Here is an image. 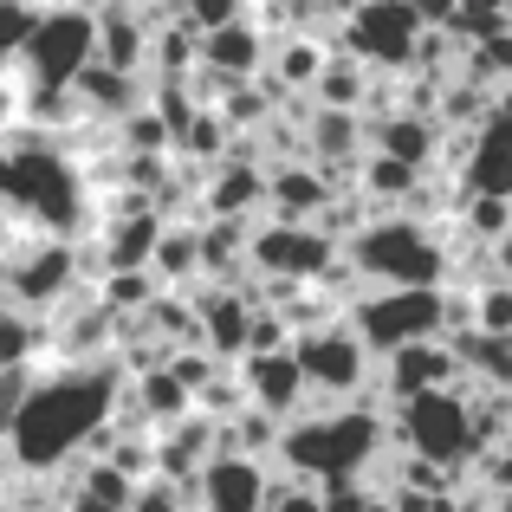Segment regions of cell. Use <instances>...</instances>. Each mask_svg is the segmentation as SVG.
Returning a JSON list of instances; mask_svg holds the SVG:
<instances>
[{
    "instance_id": "cell-3",
    "label": "cell",
    "mask_w": 512,
    "mask_h": 512,
    "mask_svg": "<svg viewBox=\"0 0 512 512\" xmlns=\"http://www.w3.org/2000/svg\"><path fill=\"white\" fill-rule=\"evenodd\" d=\"M91 59H98V13H85V7H52V13H39L33 46H26V72H33V85L72 91L78 72H85Z\"/></svg>"
},
{
    "instance_id": "cell-30",
    "label": "cell",
    "mask_w": 512,
    "mask_h": 512,
    "mask_svg": "<svg viewBox=\"0 0 512 512\" xmlns=\"http://www.w3.org/2000/svg\"><path fill=\"white\" fill-rule=\"evenodd\" d=\"M500 266H506V279H512V227L500 234Z\"/></svg>"
},
{
    "instance_id": "cell-24",
    "label": "cell",
    "mask_w": 512,
    "mask_h": 512,
    "mask_svg": "<svg viewBox=\"0 0 512 512\" xmlns=\"http://www.w3.org/2000/svg\"><path fill=\"white\" fill-rule=\"evenodd\" d=\"M279 65H286V78H312V72H325L331 59L312 46V39H292V46H286V59H279Z\"/></svg>"
},
{
    "instance_id": "cell-15",
    "label": "cell",
    "mask_w": 512,
    "mask_h": 512,
    "mask_svg": "<svg viewBox=\"0 0 512 512\" xmlns=\"http://www.w3.org/2000/svg\"><path fill=\"white\" fill-rule=\"evenodd\" d=\"M72 98L91 104V111H104V117H124V111H137V104H130V98H137V78H130V72H111V65L91 59L85 72H78Z\"/></svg>"
},
{
    "instance_id": "cell-27",
    "label": "cell",
    "mask_w": 512,
    "mask_h": 512,
    "mask_svg": "<svg viewBox=\"0 0 512 512\" xmlns=\"http://www.w3.org/2000/svg\"><path fill=\"white\" fill-rule=\"evenodd\" d=\"M117 299H124V305L130 299H150V279H111V305Z\"/></svg>"
},
{
    "instance_id": "cell-16",
    "label": "cell",
    "mask_w": 512,
    "mask_h": 512,
    "mask_svg": "<svg viewBox=\"0 0 512 512\" xmlns=\"http://www.w3.org/2000/svg\"><path fill=\"white\" fill-rule=\"evenodd\" d=\"M143 26H137V13H98V65H111V72H137L143 65Z\"/></svg>"
},
{
    "instance_id": "cell-11",
    "label": "cell",
    "mask_w": 512,
    "mask_h": 512,
    "mask_svg": "<svg viewBox=\"0 0 512 512\" xmlns=\"http://www.w3.org/2000/svg\"><path fill=\"white\" fill-rule=\"evenodd\" d=\"M65 286H72V247H39V253H26V260H13V273H7V299L20 305V312L52 305Z\"/></svg>"
},
{
    "instance_id": "cell-22",
    "label": "cell",
    "mask_w": 512,
    "mask_h": 512,
    "mask_svg": "<svg viewBox=\"0 0 512 512\" xmlns=\"http://www.w3.org/2000/svg\"><path fill=\"white\" fill-rule=\"evenodd\" d=\"M240 20V0H182V26L188 33H221V26H234Z\"/></svg>"
},
{
    "instance_id": "cell-32",
    "label": "cell",
    "mask_w": 512,
    "mask_h": 512,
    "mask_svg": "<svg viewBox=\"0 0 512 512\" xmlns=\"http://www.w3.org/2000/svg\"><path fill=\"white\" fill-rule=\"evenodd\" d=\"M350 7H363V0H350Z\"/></svg>"
},
{
    "instance_id": "cell-7",
    "label": "cell",
    "mask_w": 512,
    "mask_h": 512,
    "mask_svg": "<svg viewBox=\"0 0 512 512\" xmlns=\"http://www.w3.org/2000/svg\"><path fill=\"white\" fill-rule=\"evenodd\" d=\"M402 428H409V441H415V461H454V454H467L474 448V415H467V402L461 396H448V389H435V396H415L409 402V415H402Z\"/></svg>"
},
{
    "instance_id": "cell-4",
    "label": "cell",
    "mask_w": 512,
    "mask_h": 512,
    "mask_svg": "<svg viewBox=\"0 0 512 512\" xmlns=\"http://www.w3.org/2000/svg\"><path fill=\"white\" fill-rule=\"evenodd\" d=\"M448 325V299L428 286H389L383 299L357 305V338L376 344V350H409V344H428V331Z\"/></svg>"
},
{
    "instance_id": "cell-29",
    "label": "cell",
    "mask_w": 512,
    "mask_h": 512,
    "mask_svg": "<svg viewBox=\"0 0 512 512\" xmlns=\"http://www.w3.org/2000/svg\"><path fill=\"white\" fill-rule=\"evenodd\" d=\"M487 480H493V487H512V454H493V474Z\"/></svg>"
},
{
    "instance_id": "cell-12",
    "label": "cell",
    "mask_w": 512,
    "mask_h": 512,
    "mask_svg": "<svg viewBox=\"0 0 512 512\" xmlns=\"http://www.w3.org/2000/svg\"><path fill=\"white\" fill-rule=\"evenodd\" d=\"M325 240H318L312 234V227H305V234H299V227H292V221H279V227H266V234H253V260H260L266 266V273H318V266H325Z\"/></svg>"
},
{
    "instance_id": "cell-13",
    "label": "cell",
    "mask_w": 512,
    "mask_h": 512,
    "mask_svg": "<svg viewBox=\"0 0 512 512\" xmlns=\"http://www.w3.org/2000/svg\"><path fill=\"white\" fill-rule=\"evenodd\" d=\"M448 376H454V357H448V350H435V344H409V350L389 357V383H396L409 402L415 396H435Z\"/></svg>"
},
{
    "instance_id": "cell-33",
    "label": "cell",
    "mask_w": 512,
    "mask_h": 512,
    "mask_svg": "<svg viewBox=\"0 0 512 512\" xmlns=\"http://www.w3.org/2000/svg\"><path fill=\"white\" fill-rule=\"evenodd\" d=\"M506 512H512V500H506Z\"/></svg>"
},
{
    "instance_id": "cell-6",
    "label": "cell",
    "mask_w": 512,
    "mask_h": 512,
    "mask_svg": "<svg viewBox=\"0 0 512 512\" xmlns=\"http://www.w3.org/2000/svg\"><path fill=\"white\" fill-rule=\"evenodd\" d=\"M415 39H422V13L409 0H363L350 7V46L370 65H409Z\"/></svg>"
},
{
    "instance_id": "cell-14",
    "label": "cell",
    "mask_w": 512,
    "mask_h": 512,
    "mask_svg": "<svg viewBox=\"0 0 512 512\" xmlns=\"http://www.w3.org/2000/svg\"><path fill=\"white\" fill-rule=\"evenodd\" d=\"M474 182L487 188V195H512V104L487 117V137H480Z\"/></svg>"
},
{
    "instance_id": "cell-1",
    "label": "cell",
    "mask_w": 512,
    "mask_h": 512,
    "mask_svg": "<svg viewBox=\"0 0 512 512\" xmlns=\"http://www.w3.org/2000/svg\"><path fill=\"white\" fill-rule=\"evenodd\" d=\"M111 370H65V376H33V396L13 415L7 454L20 461V474H52L65 454H78L104 428L111 409Z\"/></svg>"
},
{
    "instance_id": "cell-5",
    "label": "cell",
    "mask_w": 512,
    "mask_h": 512,
    "mask_svg": "<svg viewBox=\"0 0 512 512\" xmlns=\"http://www.w3.org/2000/svg\"><path fill=\"white\" fill-rule=\"evenodd\" d=\"M435 240L422 234V227H402V221H383L370 227V234L357 240V266L376 279H389V286H428L435 279Z\"/></svg>"
},
{
    "instance_id": "cell-8",
    "label": "cell",
    "mask_w": 512,
    "mask_h": 512,
    "mask_svg": "<svg viewBox=\"0 0 512 512\" xmlns=\"http://www.w3.org/2000/svg\"><path fill=\"white\" fill-rule=\"evenodd\" d=\"M299 370H305V389H357L363 376V338H350V325H325V331H305L299 338Z\"/></svg>"
},
{
    "instance_id": "cell-26",
    "label": "cell",
    "mask_w": 512,
    "mask_h": 512,
    "mask_svg": "<svg viewBox=\"0 0 512 512\" xmlns=\"http://www.w3.org/2000/svg\"><path fill=\"white\" fill-rule=\"evenodd\" d=\"M266 512H325V493H305V487H286L266 500Z\"/></svg>"
},
{
    "instance_id": "cell-2",
    "label": "cell",
    "mask_w": 512,
    "mask_h": 512,
    "mask_svg": "<svg viewBox=\"0 0 512 512\" xmlns=\"http://www.w3.org/2000/svg\"><path fill=\"white\" fill-rule=\"evenodd\" d=\"M376 448V422L370 415H318V422H299L286 435V461L312 480H350Z\"/></svg>"
},
{
    "instance_id": "cell-9",
    "label": "cell",
    "mask_w": 512,
    "mask_h": 512,
    "mask_svg": "<svg viewBox=\"0 0 512 512\" xmlns=\"http://www.w3.org/2000/svg\"><path fill=\"white\" fill-rule=\"evenodd\" d=\"M201 512H266V474L253 454H214L201 467Z\"/></svg>"
},
{
    "instance_id": "cell-21",
    "label": "cell",
    "mask_w": 512,
    "mask_h": 512,
    "mask_svg": "<svg viewBox=\"0 0 512 512\" xmlns=\"http://www.w3.org/2000/svg\"><path fill=\"white\" fill-rule=\"evenodd\" d=\"M0 370H33V325L20 305H0Z\"/></svg>"
},
{
    "instance_id": "cell-17",
    "label": "cell",
    "mask_w": 512,
    "mask_h": 512,
    "mask_svg": "<svg viewBox=\"0 0 512 512\" xmlns=\"http://www.w3.org/2000/svg\"><path fill=\"white\" fill-rule=\"evenodd\" d=\"M201 59L214 65V72H227V78H247L253 65H260V33H253L247 20H234V26H221V33H208L201 39Z\"/></svg>"
},
{
    "instance_id": "cell-28",
    "label": "cell",
    "mask_w": 512,
    "mask_h": 512,
    "mask_svg": "<svg viewBox=\"0 0 512 512\" xmlns=\"http://www.w3.org/2000/svg\"><path fill=\"white\" fill-rule=\"evenodd\" d=\"M65 512H124V506H104V500H91V493L78 487V493H72V506H65Z\"/></svg>"
},
{
    "instance_id": "cell-20",
    "label": "cell",
    "mask_w": 512,
    "mask_h": 512,
    "mask_svg": "<svg viewBox=\"0 0 512 512\" xmlns=\"http://www.w3.org/2000/svg\"><path fill=\"white\" fill-rule=\"evenodd\" d=\"M39 13L46 7H33V0H0V72H13V59H26Z\"/></svg>"
},
{
    "instance_id": "cell-23",
    "label": "cell",
    "mask_w": 512,
    "mask_h": 512,
    "mask_svg": "<svg viewBox=\"0 0 512 512\" xmlns=\"http://www.w3.org/2000/svg\"><path fill=\"white\" fill-rule=\"evenodd\" d=\"M474 325L487 331V338H506L512 331V286H493L487 299H480V312H474Z\"/></svg>"
},
{
    "instance_id": "cell-19",
    "label": "cell",
    "mask_w": 512,
    "mask_h": 512,
    "mask_svg": "<svg viewBox=\"0 0 512 512\" xmlns=\"http://www.w3.org/2000/svg\"><path fill=\"white\" fill-rule=\"evenodd\" d=\"M195 331H208V344L214 350H247V338H253V312L240 299H208V312L195 318Z\"/></svg>"
},
{
    "instance_id": "cell-10",
    "label": "cell",
    "mask_w": 512,
    "mask_h": 512,
    "mask_svg": "<svg viewBox=\"0 0 512 512\" xmlns=\"http://www.w3.org/2000/svg\"><path fill=\"white\" fill-rule=\"evenodd\" d=\"M240 383H247V396H253L260 415H286V409H299V396H305V370H299L292 350H253Z\"/></svg>"
},
{
    "instance_id": "cell-25",
    "label": "cell",
    "mask_w": 512,
    "mask_h": 512,
    "mask_svg": "<svg viewBox=\"0 0 512 512\" xmlns=\"http://www.w3.org/2000/svg\"><path fill=\"white\" fill-rule=\"evenodd\" d=\"M130 512H182V493H175L169 480H150V487L130 500Z\"/></svg>"
},
{
    "instance_id": "cell-18",
    "label": "cell",
    "mask_w": 512,
    "mask_h": 512,
    "mask_svg": "<svg viewBox=\"0 0 512 512\" xmlns=\"http://www.w3.org/2000/svg\"><path fill=\"white\" fill-rule=\"evenodd\" d=\"M273 208H279V221H312L318 208H325V182L318 175H305V169H279L273 175Z\"/></svg>"
},
{
    "instance_id": "cell-31",
    "label": "cell",
    "mask_w": 512,
    "mask_h": 512,
    "mask_svg": "<svg viewBox=\"0 0 512 512\" xmlns=\"http://www.w3.org/2000/svg\"><path fill=\"white\" fill-rule=\"evenodd\" d=\"M506 20H512V0H506Z\"/></svg>"
}]
</instances>
